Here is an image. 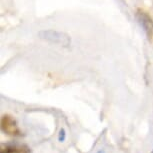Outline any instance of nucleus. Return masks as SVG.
I'll list each match as a JSON object with an SVG mask.
<instances>
[{"label":"nucleus","mask_w":153,"mask_h":153,"mask_svg":"<svg viewBox=\"0 0 153 153\" xmlns=\"http://www.w3.org/2000/svg\"><path fill=\"white\" fill-rule=\"evenodd\" d=\"M39 36L42 39H45L52 43H56V44H62L64 46H68L70 44V37L67 34L59 32V31H54V30L41 31V32H39Z\"/></svg>","instance_id":"obj_2"},{"label":"nucleus","mask_w":153,"mask_h":153,"mask_svg":"<svg viewBox=\"0 0 153 153\" xmlns=\"http://www.w3.org/2000/svg\"><path fill=\"white\" fill-rule=\"evenodd\" d=\"M1 131L4 134L12 137L22 136V131L19 128L17 121L9 114H4L1 117Z\"/></svg>","instance_id":"obj_1"},{"label":"nucleus","mask_w":153,"mask_h":153,"mask_svg":"<svg viewBox=\"0 0 153 153\" xmlns=\"http://www.w3.org/2000/svg\"><path fill=\"white\" fill-rule=\"evenodd\" d=\"M66 139V132L64 129H61V130L59 131V134H58V140L60 142H63V141H65Z\"/></svg>","instance_id":"obj_5"},{"label":"nucleus","mask_w":153,"mask_h":153,"mask_svg":"<svg viewBox=\"0 0 153 153\" xmlns=\"http://www.w3.org/2000/svg\"><path fill=\"white\" fill-rule=\"evenodd\" d=\"M96 153H104V151H102V150H99V151L96 152Z\"/></svg>","instance_id":"obj_6"},{"label":"nucleus","mask_w":153,"mask_h":153,"mask_svg":"<svg viewBox=\"0 0 153 153\" xmlns=\"http://www.w3.org/2000/svg\"><path fill=\"white\" fill-rule=\"evenodd\" d=\"M0 153H32V150L25 144H2Z\"/></svg>","instance_id":"obj_4"},{"label":"nucleus","mask_w":153,"mask_h":153,"mask_svg":"<svg viewBox=\"0 0 153 153\" xmlns=\"http://www.w3.org/2000/svg\"><path fill=\"white\" fill-rule=\"evenodd\" d=\"M150 153H153V150H152V151H151V152H150Z\"/></svg>","instance_id":"obj_7"},{"label":"nucleus","mask_w":153,"mask_h":153,"mask_svg":"<svg viewBox=\"0 0 153 153\" xmlns=\"http://www.w3.org/2000/svg\"><path fill=\"white\" fill-rule=\"evenodd\" d=\"M135 17H136L137 22L139 23L141 28L144 30V32L146 33V35L149 37L153 36V19L151 16L145 11L138 9L135 13Z\"/></svg>","instance_id":"obj_3"}]
</instances>
